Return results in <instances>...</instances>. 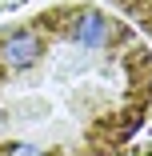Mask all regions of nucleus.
<instances>
[{
  "label": "nucleus",
  "mask_w": 152,
  "mask_h": 156,
  "mask_svg": "<svg viewBox=\"0 0 152 156\" xmlns=\"http://www.w3.org/2000/svg\"><path fill=\"white\" fill-rule=\"evenodd\" d=\"M152 104V52L100 4H56L0 28V156H112Z\"/></svg>",
  "instance_id": "1"
},
{
  "label": "nucleus",
  "mask_w": 152,
  "mask_h": 156,
  "mask_svg": "<svg viewBox=\"0 0 152 156\" xmlns=\"http://www.w3.org/2000/svg\"><path fill=\"white\" fill-rule=\"evenodd\" d=\"M112 4H116V8H124V12L144 28V32L152 36V0H112Z\"/></svg>",
  "instance_id": "2"
}]
</instances>
